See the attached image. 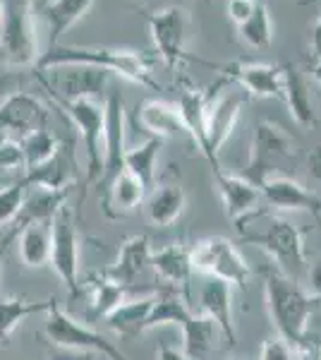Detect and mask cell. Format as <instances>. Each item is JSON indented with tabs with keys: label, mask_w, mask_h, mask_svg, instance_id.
Here are the masks:
<instances>
[{
	"label": "cell",
	"mask_w": 321,
	"mask_h": 360,
	"mask_svg": "<svg viewBox=\"0 0 321 360\" xmlns=\"http://www.w3.org/2000/svg\"><path fill=\"white\" fill-rule=\"evenodd\" d=\"M264 298L268 317L285 344L297 353L312 346L309 319L321 305L317 295L302 288V283H297L295 276H288L278 266L276 269L271 266L264 271Z\"/></svg>",
	"instance_id": "cell-1"
},
{
	"label": "cell",
	"mask_w": 321,
	"mask_h": 360,
	"mask_svg": "<svg viewBox=\"0 0 321 360\" xmlns=\"http://www.w3.org/2000/svg\"><path fill=\"white\" fill-rule=\"evenodd\" d=\"M89 65L96 70H106L108 75H120L122 79H130L132 84L149 86V89H161L159 82L154 79L151 70L144 60V56H139L137 51L127 49H106V46H65L58 44L53 49H46L39 56L34 70H44L51 65Z\"/></svg>",
	"instance_id": "cell-2"
},
{
	"label": "cell",
	"mask_w": 321,
	"mask_h": 360,
	"mask_svg": "<svg viewBox=\"0 0 321 360\" xmlns=\"http://www.w3.org/2000/svg\"><path fill=\"white\" fill-rule=\"evenodd\" d=\"M0 65L32 68L37 65L39 34L32 0H0Z\"/></svg>",
	"instance_id": "cell-3"
},
{
	"label": "cell",
	"mask_w": 321,
	"mask_h": 360,
	"mask_svg": "<svg viewBox=\"0 0 321 360\" xmlns=\"http://www.w3.org/2000/svg\"><path fill=\"white\" fill-rule=\"evenodd\" d=\"M297 159V147L293 137L273 120H259L254 125L252 149H249V161L244 178L259 188L266 178L271 176H288L290 164Z\"/></svg>",
	"instance_id": "cell-4"
},
{
	"label": "cell",
	"mask_w": 321,
	"mask_h": 360,
	"mask_svg": "<svg viewBox=\"0 0 321 360\" xmlns=\"http://www.w3.org/2000/svg\"><path fill=\"white\" fill-rule=\"evenodd\" d=\"M44 336L51 346H55L58 351H72V353H84V356H96L106 358V360H125L122 351L113 341H108L106 336L96 329L86 327L84 322L74 319L72 315H67L58 300H53V305L46 312V322H44Z\"/></svg>",
	"instance_id": "cell-5"
},
{
	"label": "cell",
	"mask_w": 321,
	"mask_h": 360,
	"mask_svg": "<svg viewBox=\"0 0 321 360\" xmlns=\"http://www.w3.org/2000/svg\"><path fill=\"white\" fill-rule=\"evenodd\" d=\"M190 262L195 274L218 278V281H225L228 286L244 288L252 276V269L244 262L235 243H230L223 236L204 238V240L190 245Z\"/></svg>",
	"instance_id": "cell-6"
},
{
	"label": "cell",
	"mask_w": 321,
	"mask_h": 360,
	"mask_svg": "<svg viewBox=\"0 0 321 360\" xmlns=\"http://www.w3.org/2000/svg\"><path fill=\"white\" fill-rule=\"evenodd\" d=\"M264 229L254 233H242V238L252 245H259L278 269L290 276V271L297 274L307 266V252H305V231H300L295 224L285 221L281 217H271L264 212Z\"/></svg>",
	"instance_id": "cell-7"
},
{
	"label": "cell",
	"mask_w": 321,
	"mask_h": 360,
	"mask_svg": "<svg viewBox=\"0 0 321 360\" xmlns=\"http://www.w3.org/2000/svg\"><path fill=\"white\" fill-rule=\"evenodd\" d=\"M44 89L55 98L60 106L79 98H101L108 86L110 75L106 70H96L89 65H51L44 70H34Z\"/></svg>",
	"instance_id": "cell-8"
},
{
	"label": "cell",
	"mask_w": 321,
	"mask_h": 360,
	"mask_svg": "<svg viewBox=\"0 0 321 360\" xmlns=\"http://www.w3.org/2000/svg\"><path fill=\"white\" fill-rule=\"evenodd\" d=\"M51 266L63 281L67 293L77 298L81 293L79 283V236L74 217L65 205L51 221Z\"/></svg>",
	"instance_id": "cell-9"
},
{
	"label": "cell",
	"mask_w": 321,
	"mask_h": 360,
	"mask_svg": "<svg viewBox=\"0 0 321 360\" xmlns=\"http://www.w3.org/2000/svg\"><path fill=\"white\" fill-rule=\"evenodd\" d=\"M63 108L84 139L86 183H98L103 171V123H106L103 98H79V101L65 103Z\"/></svg>",
	"instance_id": "cell-10"
},
{
	"label": "cell",
	"mask_w": 321,
	"mask_h": 360,
	"mask_svg": "<svg viewBox=\"0 0 321 360\" xmlns=\"http://www.w3.org/2000/svg\"><path fill=\"white\" fill-rule=\"evenodd\" d=\"M190 17L188 10L178 5H168L149 15V34L154 41L156 53L168 68H178L180 63L190 60L185 41H188Z\"/></svg>",
	"instance_id": "cell-11"
},
{
	"label": "cell",
	"mask_w": 321,
	"mask_h": 360,
	"mask_svg": "<svg viewBox=\"0 0 321 360\" xmlns=\"http://www.w3.org/2000/svg\"><path fill=\"white\" fill-rule=\"evenodd\" d=\"M103 108H106V123H103V171L98 178V188L106 185L122 171L125 161V103H122L120 91L110 89L103 96Z\"/></svg>",
	"instance_id": "cell-12"
},
{
	"label": "cell",
	"mask_w": 321,
	"mask_h": 360,
	"mask_svg": "<svg viewBox=\"0 0 321 360\" xmlns=\"http://www.w3.org/2000/svg\"><path fill=\"white\" fill-rule=\"evenodd\" d=\"M244 91H223L216 101H209L207 108V142H209V161L214 168L218 166V149L232 135L237 120H240L242 106L247 101Z\"/></svg>",
	"instance_id": "cell-13"
},
{
	"label": "cell",
	"mask_w": 321,
	"mask_h": 360,
	"mask_svg": "<svg viewBox=\"0 0 321 360\" xmlns=\"http://www.w3.org/2000/svg\"><path fill=\"white\" fill-rule=\"evenodd\" d=\"M259 193L271 209L305 212L321 221V197L290 176H271L259 185Z\"/></svg>",
	"instance_id": "cell-14"
},
{
	"label": "cell",
	"mask_w": 321,
	"mask_h": 360,
	"mask_svg": "<svg viewBox=\"0 0 321 360\" xmlns=\"http://www.w3.org/2000/svg\"><path fill=\"white\" fill-rule=\"evenodd\" d=\"M46 120H48V108L37 94L15 91L0 103V132L25 137L39 127H46Z\"/></svg>",
	"instance_id": "cell-15"
},
{
	"label": "cell",
	"mask_w": 321,
	"mask_h": 360,
	"mask_svg": "<svg viewBox=\"0 0 321 360\" xmlns=\"http://www.w3.org/2000/svg\"><path fill=\"white\" fill-rule=\"evenodd\" d=\"M214 183L218 190L221 200H223L225 214L232 224H240L249 214L256 212V205L261 200V193L254 183H249L244 176L235 173H225L223 168H214Z\"/></svg>",
	"instance_id": "cell-16"
},
{
	"label": "cell",
	"mask_w": 321,
	"mask_h": 360,
	"mask_svg": "<svg viewBox=\"0 0 321 360\" xmlns=\"http://www.w3.org/2000/svg\"><path fill=\"white\" fill-rule=\"evenodd\" d=\"M199 305L202 315H207L218 327L225 344L235 346L237 332L235 322H232V286H228L225 281H218V278H207L199 293Z\"/></svg>",
	"instance_id": "cell-17"
},
{
	"label": "cell",
	"mask_w": 321,
	"mask_h": 360,
	"mask_svg": "<svg viewBox=\"0 0 321 360\" xmlns=\"http://www.w3.org/2000/svg\"><path fill=\"white\" fill-rule=\"evenodd\" d=\"M242 91L252 98H281L283 94V68L271 63H242L232 65L230 75Z\"/></svg>",
	"instance_id": "cell-18"
},
{
	"label": "cell",
	"mask_w": 321,
	"mask_h": 360,
	"mask_svg": "<svg viewBox=\"0 0 321 360\" xmlns=\"http://www.w3.org/2000/svg\"><path fill=\"white\" fill-rule=\"evenodd\" d=\"M74 152L72 144L63 142L60 149L51 156L46 164H41L37 168H29L22 178V183L27 188H44V190H70L74 180Z\"/></svg>",
	"instance_id": "cell-19"
},
{
	"label": "cell",
	"mask_w": 321,
	"mask_h": 360,
	"mask_svg": "<svg viewBox=\"0 0 321 360\" xmlns=\"http://www.w3.org/2000/svg\"><path fill=\"white\" fill-rule=\"evenodd\" d=\"M137 123L142 125V130L149 137H156L161 142L168 137H188L178 106L171 101H163V98H147L139 103Z\"/></svg>",
	"instance_id": "cell-20"
},
{
	"label": "cell",
	"mask_w": 321,
	"mask_h": 360,
	"mask_svg": "<svg viewBox=\"0 0 321 360\" xmlns=\"http://www.w3.org/2000/svg\"><path fill=\"white\" fill-rule=\"evenodd\" d=\"M151 269L156 271V276L166 283L168 288H183V295L188 298V286L192 278V262H190V248L173 243L161 250H151Z\"/></svg>",
	"instance_id": "cell-21"
},
{
	"label": "cell",
	"mask_w": 321,
	"mask_h": 360,
	"mask_svg": "<svg viewBox=\"0 0 321 360\" xmlns=\"http://www.w3.org/2000/svg\"><path fill=\"white\" fill-rule=\"evenodd\" d=\"M149 190L125 168L101 190V207L110 219H122L144 202Z\"/></svg>",
	"instance_id": "cell-22"
},
{
	"label": "cell",
	"mask_w": 321,
	"mask_h": 360,
	"mask_svg": "<svg viewBox=\"0 0 321 360\" xmlns=\"http://www.w3.org/2000/svg\"><path fill=\"white\" fill-rule=\"evenodd\" d=\"M151 262V243L144 233L130 236L118 250L115 264L110 266L108 276L122 283L125 288H130L139 276L144 274V269Z\"/></svg>",
	"instance_id": "cell-23"
},
{
	"label": "cell",
	"mask_w": 321,
	"mask_h": 360,
	"mask_svg": "<svg viewBox=\"0 0 321 360\" xmlns=\"http://www.w3.org/2000/svg\"><path fill=\"white\" fill-rule=\"evenodd\" d=\"M151 307H154V295L122 300V303L115 307V310H110L103 319H106V324L115 336H120V339H137L139 334L147 332V319H149Z\"/></svg>",
	"instance_id": "cell-24"
},
{
	"label": "cell",
	"mask_w": 321,
	"mask_h": 360,
	"mask_svg": "<svg viewBox=\"0 0 321 360\" xmlns=\"http://www.w3.org/2000/svg\"><path fill=\"white\" fill-rule=\"evenodd\" d=\"M178 111L183 115L188 137L195 142V147L209 159V142H207V108L209 94L199 89H185L178 98Z\"/></svg>",
	"instance_id": "cell-25"
},
{
	"label": "cell",
	"mask_w": 321,
	"mask_h": 360,
	"mask_svg": "<svg viewBox=\"0 0 321 360\" xmlns=\"http://www.w3.org/2000/svg\"><path fill=\"white\" fill-rule=\"evenodd\" d=\"M70 190H44V188H27L25 205L13 226L22 229L27 224H51L53 217L65 207Z\"/></svg>",
	"instance_id": "cell-26"
},
{
	"label": "cell",
	"mask_w": 321,
	"mask_h": 360,
	"mask_svg": "<svg viewBox=\"0 0 321 360\" xmlns=\"http://www.w3.org/2000/svg\"><path fill=\"white\" fill-rule=\"evenodd\" d=\"M281 101H285L290 115L297 125L309 127L314 125V103L309 96V86L307 79L302 77V72L293 65L283 68V94Z\"/></svg>",
	"instance_id": "cell-27"
},
{
	"label": "cell",
	"mask_w": 321,
	"mask_h": 360,
	"mask_svg": "<svg viewBox=\"0 0 321 360\" xmlns=\"http://www.w3.org/2000/svg\"><path fill=\"white\" fill-rule=\"evenodd\" d=\"M94 0H46L44 17L48 27V49L60 44V37L89 13Z\"/></svg>",
	"instance_id": "cell-28"
},
{
	"label": "cell",
	"mask_w": 321,
	"mask_h": 360,
	"mask_svg": "<svg viewBox=\"0 0 321 360\" xmlns=\"http://www.w3.org/2000/svg\"><path fill=\"white\" fill-rule=\"evenodd\" d=\"M188 207V195L180 185H163L147 200V219L156 229H168L183 217Z\"/></svg>",
	"instance_id": "cell-29"
},
{
	"label": "cell",
	"mask_w": 321,
	"mask_h": 360,
	"mask_svg": "<svg viewBox=\"0 0 321 360\" xmlns=\"http://www.w3.org/2000/svg\"><path fill=\"white\" fill-rule=\"evenodd\" d=\"M15 243L27 269H41L51 262V224L22 226Z\"/></svg>",
	"instance_id": "cell-30"
},
{
	"label": "cell",
	"mask_w": 321,
	"mask_h": 360,
	"mask_svg": "<svg viewBox=\"0 0 321 360\" xmlns=\"http://www.w3.org/2000/svg\"><path fill=\"white\" fill-rule=\"evenodd\" d=\"M55 298L44 300H27V298H0V348H8L15 329L25 319L34 315H44L53 305Z\"/></svg>",
	"instance_id": "cell-31"
},
{
	"label": "cell",
	"mask_w": 321,
	"mask_h": 360,
	"mask_svg": "<svg viewBox=\"0 0 321 360\" xmlns=\"http://www.w3.org/2000/svg\"><path fill=\"white\" fill-rule=\"evenodd\" d=\"M161 139L149 137L147 142L137 144V147L127 149L125 152V161H122V168L127 173H132L144 188H151L156 178V161H159V152H161Z\"/></svg>",
	"instance_id": "cell-32"
},
{
	"label": "cell",
	"mask_w": 321,
	"mask_h": 360,
	"mask_svg": "<svg viewBox=\"0 0 321 360\" xmlns=\"http://www.w3.org/2000/svg\"><path fill=\"white\" fill-rule=\"evenodd\" d=\"M216 334H218V327L209 319L207 315H192L190 322L183 327V339H185V348L183 351L188 353L190 360H199L207 358L209 353L214 351V341Z\"/></svg>",
	"instance_id": "cell-33"
},
{
	"label": "cell",
	"mask_w": 321,
	"mask_h": 360,
	"mask_svg": "<svg viewBox=\"0 0 321 360\" xmlns=\"http://www.w3.org/2000/svg\"><path fill=\"white\" fill-rule=\"evenodd\" d=\"M86 283H89L91 315L94 317H106L110 310H115V307L125 300L127 288L115 281V278H110L108 271H103V274H91Z\"/></svg>",
	"instance_id": "cell-34"
},
{
	"label": "cell",
	"mask_w": 321,
	"mask_h": 360,
	"mask_svg": "<svg viewBox=\"0 0 321 360\" xmlns=\"http://www.w3.org/2000/svg\"><path fill=\"white\" fill-rule=\"evenodd\" d=\"M20 142H22V154H25V171L46 164L63 144L48 127H39V130L29 132V135L20 137Z\"/></svg>",
	"instance_id": "cell-35"
},
{
	"label": "cell",
	"mask_w": 321,
	"mask_h": 360,
	"mask_svg": "<svg viewBox=\"0 0 321 360\" xmlns=\"http://www.w3.org/2000/svg\"><path fill=\"white\" fill-rule=\"evenodd\" d=\"M237 34L249 49L254 51H266L271 46L273 39V27H271V15H268V8L264 3H256L254 13L237 27Z\"/></svg>",
	"instance_id": "cell-36"
},
{
	"label": "cell",
	"mask_w": 321,
	"mask_h": 360,
	"mask_svg": "<svg viewBox=\"0 0 321 360\" xmlns=\"http://www.w3.org/2000/svg\"><path fill=\"white\" fill-rule=\"evenodd\" d=\"M27 197V185L22 180L8 185V188H0V229L3 226H13L17 221L22 212V205H25Z\"/></svg>",
	"instance_id": "cell-37"
},
{
	"label": "cell",
	"mask_w": 321,
	"mask_h": 360,
	"mask_svg": "<svg viewBox=\"0 0 321 360\" xmlns=\"http://www.w3.org/2000/svg\"><path fill=\"white\" fill-rule=\"evenodd\" d=\"M17 168H25L20 137L0 132V171H17Z\"/></svg>",
	"instance_id": "cell-38"
},
{
	"label": "cell",
	"mask_w": 321,
	"mask_h": 360,
	"mask_svg": "<svg viewBox=\"0 0 321 360\" xmlns=\"http://www.w3.org/2000/svg\"><path fill=\"white\" fill-rule=\"evenodd\" d=\"M259 360H295V351L290 348L281 336H273L261 344Z\"/></svg>",
	"instance_id": "cell-39"
},
{
	"label": "cell",
	"mask_w": 321,
	"mask_h": 360,
	"mask_svg": "<svg viewBox=\"0 0 321 360\" xmlns=\"http://www.w3.org/2000/svg\"><path fill=\"white\" fill-rule=\"evenodd\" d=\"M259 0H228V20L235 27H240L249 15L254 13Z\"/></svg>",
	"instance_id": "cell-40"
},
{
	"label": "cell",
	"mask_w": 321,
	"mask_h": 360,
	"mask_svg": "<svg viewBox=\"0 0 321 360\" xmlns=\"http://www.w3.org/2000/svg\"><path fill=\"white\" fill-rule=\"evenodd\" d=\"M20 82H22V77L17 72H10V70H0V103H3L8 96H13L15 91H22Z\"/></svg>",
	"instance_id": "cell-41"
},
{
	"label": "cell",
	"mask_w": 321,
	"mask_h": 360,
	"mask_svg": "<svg viewBox=\"0 0 321 360\" xmlns=\"http://www.w3.org/2000/svg\"><path fill=\"white\" fill-rule=\"evenodd\" d=\"M307 171H309V178L321 183V142L307 156Z\"/></svg>",
	"instance_id": "cell-42"
},
{
	"label": "cell",
	"mask_w": 321,
	"mask_h": 360,
	"mask_svg": "<svg viewBox=\"0 0 321 360\" xmlns=\"http://www.w3.org/2000/svg\"><path fill=\"white\" fill-rule=\"evenodd\" d=\"M156 360H190L183 348H175L171 344H161L156 348Z\"/></svg>",
	"instance_id": "cell-43"
},
{
	"label": "cell",
	"mask_w": 321,
	"mask_h": 360,
	"mask_svg": "<svg viewBox=\"0 0 321 360\" xmlns=\"http://www.w3.org/2000/svg\"><path fill=\"white\" fill-rule=\"evenodd\" d=\"M17 233H20V229H17V226H10L8 233H5V238L0 240V269H3V262H5V257H8L10 245L17 240Z\"/></svg>",
	"instance_id": "cell-44"
},
{
	"label": "cell",
	"mask_w": 321,
	"mask_h": 360,
	"mask_svg": "<svg viewBox=\"0 0 321 360\" xmlns=\"http://www.w3.org/2000/svg\"><path fill=\"white\" fill-rule=\"evenodd\" d=\"M309 283H312L309 291L321 300V257L312 264V269H309Z\"/></svg>",
	"instance_id": "cell-45"
},
{
	"label": "cell",
	"mask_w": 321,
	"mask_h": 360,
	"mask_svg": "<svg viewBox=\"0 0 321 360\" xmlns=\"http://www.w3.org/2000/svg\"><path fill=\"white\" fill-rule=\"evenodd\" d=\"M309 49H312V58H314V60H319V58H321V15H319V20L314 22L312 44H309Z\"/></svg>",
	"instance_id": "cell-46"
},
{
	"label": "cell",
	"mask_w": 321,
	"mask_h": 360,
	"mask_svg": "<svg viewBox=\"0 0 321 360\" xmlns=\"http://www.w3.org/2000/svg\"><path fill=\"white\" fill-rule=\"evenodd\" d=\"M89 356H84V353H72V351H58L51 360H84Z\"/></svg>",
	"instance_id": "cell-47"
},
{
	"label": "cell",
	"mask_w": 321,
	"mask_h": 360,
	"mask_svg": "<svg viewBox=\"0 0 321 360\" xmlns=\"http://www.w3.org/2000/svg\"><path fill=\"white\" fill-rule=\"evenodd\" d=\"M312 75H314V79H317V82L321 84V58H319V60H317V65H314Z\"/></svg>",
	"instance_id": "cell-48"
},
{
	"label": "cell",
	"mask_w": 321,
	"mask_h": 360,
	"mask_svg": "<svg viewBox=\"0 0 321 360\" xmlns=\"http://www.w3.org/2000/svg\"><path fill=\"white\" fill-rule=\"evenodd\" d=\"M0 13H3V5H0Z\"/></svg>",
	"instance_id": "cell-49"
},
{
	"label": "cell",
	"mask_w": 321,
	"mask_h": 360,
	"mask_svg": "<svg viewBox=\"0 0 321 360\" xmlns=\"http://www.w3.org/2000/svg\"><path fill=\"white\" fill-rule=\"evenodd\" d=\"M204 3H209V0H204Z\"/></svg>",
	"instance_id": "cell-50"
}]
</instances>
